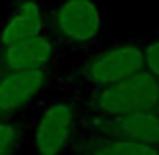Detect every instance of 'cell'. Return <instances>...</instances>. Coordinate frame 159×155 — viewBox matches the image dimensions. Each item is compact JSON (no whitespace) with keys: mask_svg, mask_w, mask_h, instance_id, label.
Here are the masks:
<instances>
[{"mask_svg":"<svg viewBox=\"0 0 159 155\" xmlns=\"http://www.w3.org/2000/svg\"><path fill=\"white\" fill-rule=\"evenodd\" d=\"M70 99L81 115L115 117L139 111L159 113V79L147 71H139L111 87Z\"/></svg>","mask_w":159,"mask_h":155,"instance_id":"obj_3","label":"cell"},{"mask_svg":"<svg viewBox=\"0 0 159 155\" xmlns=\"http://www.w3.org/2000/svg\"><path fill=\"white\" fill-rule=\"evenodd\" d=\"M58 52H61V48L47 32L24 40H16L12 44L0 47V75L51 69Z\"/></svg>","mask_w":159,"mask_h":155,"instance_id":"obj_7","label":"cell"},{"mask_svg":"<svg viewBox=\"0 0 159 155\" xmlns=\"http://www.w3.org/2000/svg\"><path fill=\"white\" fill-rule=\"evenodd\" d=\"M141 44L143 39H127L97 44L81 52L65 75L70 97H83L101 91L143 71Z\"/></svg>","mask_w":159,"mask_h":155,"instance_id":"obj_1","label":"cell"},{"mask_svg":"<svg viewBox=\"0 0 159 155\" xmlns=\"http://www.w3.org/2000/svg\"><path fill=\"white\" fill-rule=\"evenodd\" d=\"M105 32V14L97 0H58L51 10L47 34L58 48L85 52Z\"/></svg>","mask_w":159,"mask_h":155,"instance_id":"obj_4","label":"cell"},{"mask_svg":"<svg viewBox=\"0 0 159 155\" xmlns=\"http://www.w3.org/2000/svg\"><path fill=\"white\" fill-rule=\"evenodd\" d=\"M24 123L22 117L0 119V155H14L22 151Z\"/></svg>","mask_w":159,"mask_h":155,"instance_id":"obj_10","label":"cell"},{"mask_svg":"<svg viewBox=\"0 0 159 155\" xmlns=\"http://www.w3.org/2000/svg\"><path fill=\"white\" fill-rule=\"evenodd\" d=\"M48 16L40 0H20L0 24V47L47 32Z\"/></svg>","mask_w":159,"mask_h":155,"instance_id":"obj_8","label":"cell"},{"mask_svg":"<svg viewBox=\"0 0 159 155\" xmlns=\"http://www.w3.org/2000/svg\"><path fill=\"white\" fill-rule=\"evenodd\" d=\"M69 155H159V149L79 131L75 147Z\"/></svg>","mask_w":159,"mask_h":155,"instance_id":"obj_9","label":"cell"},{"mask_svg":"<svg viewBox=\"0 0 159 155\" xmlns=\"http://www.w3.org/2000/svg\"><path fill=\"white\" fill-rule=\"evenodd\" d=\"M79 131L159 149V113L139 111L115 117H93L79 113Z\"/></svg>","mask_w":159,"mask_h":155,"instance_id":"obj_5","label":"cell"},{"mask_svg":"<svg viewBox=\"0 0 159 155\" xmlns=\"http://www.w3.org/2000/svg\"><path fill=\"white\" fill-rule=\"evenodd\" d=\"M14 155H24V151H20V153H14Z\"/></svg>","mask_w":159,"mask_h":155,"instance_id":"obj_12","label":"cell"},{"mask_svg":"<svg viewBox=\"0 0 159 155\" xmlns=\"http://www.w3.org/2000/svg\"><path fill=\"white\" fill-rule=\"evenodd\" d=\"M143 71L159 79V34L153 39H143Z\"/></svg>","mask_w":159,"mask_h":155,"instance_id":"obj_11","label":"cell"},{"mask_svg":"<svg viewBox=\"0 0 159 155\" xmlns=\"http://www.w3.org/2000/svg\"><path fill=\"white\" fill-rule=\"evenodd\" d=\"M30 155H69L79 137V111L73 99L43 97L22 115Z\"/></svg>","mask_w":159,"mask_h":155,"instance_id":"obj_2","label":"cell"},{"mask_svg":"<svg viewBox=\"0 0 159 155\" xmlns=\"http://www.w3.org/2000/svg\"><path fill=\"white\" fill-rule=\"evenodd\" d=\"M51 69L0 75V119L22 117L32 105L44 97V91L51 87Z\"/></svg>","mask_w":159,"mask_h":155,"instance_id":"obj_6","label":"cell"}]
</instances>
